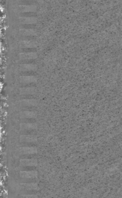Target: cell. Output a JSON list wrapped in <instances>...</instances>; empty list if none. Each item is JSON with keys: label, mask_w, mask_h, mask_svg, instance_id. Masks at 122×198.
I'll list each match as a JSON object with an SVG mask.
<instances>
[{"label": "cell", "mask_w": 122, "mask_h": 198, "mask_svg": "<svg viewBox=\"0 0 122 198\" xmlns=\"http://www.w3.org/2000/svg\"><path fill=\"white\" fill-rule=\"evenodd\" d=\"M18 152L20 155L23 156H29L37 154V149L35 147H29V146H23L19 149Z\"/></svg>", "instance_id": "cell-1"}, {"label": "cell", "mask_w": 122, "mask_h": 198, "mask_svg": "<svg viewBox=\"0 0 122 198\" xmlns=\"http://www.w3.org/2000/svg\"><path fill=\"white\" fill-rule=\"evenodd\" d=\"M19 176L24 179H33L37 177V172L35 170H25L21 171Z\"/></svg>", "instance_id": "cell-2"}, {"label": "cell", "mask_w": 122, "mask_h": 198, "mask_svg": "<svg viewBox=\"0 0 122 198\" xmlns=\"http://www.w3.org/2000/svg\"><path fill=\"white\" fill-rule=\"evenodd\" d=\"M37 162L34 159H23L20 160V166L23 167H33L37 166Z\"/></svg>", "instance_id": "cell-3"}, {"label": "cell", "mask_w": 122, "mask_h": 198, "mask_svg": "<svg viewBox=\"0 0 122 198\" xmlns=\"http://www.w3.org/2000/svg\"><path fill=\"white\" fill-rule=\"evenodd\" d=\"M21 188L26 191H37L38 189V187L36 183L34 182H27L22 183L21 184Z\"/></svg>", "instance_id": "cell-4"}, {"label": "cell", "mask_w": 122, "mask_h": 198, "mask_svg": "<svg viewBox=\"0 0 122 198\" xmlns=\"http://www.w3.org/2000/svg\"><path fill=\"white\" fill-rule=\"evenodd\" d=\"M20 141L22 143H35L37 141V139L34 136L28 135L21 136Z\"/></svg>", "instance_id": "cell-5"}, {"label": "cell", "mask_w": 122, "mask_h": 198, "mask_svg": "<svg viewBox=\"0 0 122 198\" xmlns=\"http://www.w3.org/2000/svg\"><path fill=\"white\" fill-rule=\"evenodd\" d=\"M35 128V125L32 124H24L22 125V129L25 130H30Z\"/></svg>", "instance_id": "cell-6"}, {"label": "cell", "mask_w": 122, "mask_h": 198, "mask_svg": "<svg viewBox=\"0 0 122 198\" xmlns=\"http://www.w3.org/2000/svg\"><path fill=\"white\" fill-rule=\"evenodd\" d=\"M21 198H37V196L34 194H24L21 196Z\"/></svg>", "instance_id": "cell-7"}]
</instances>
